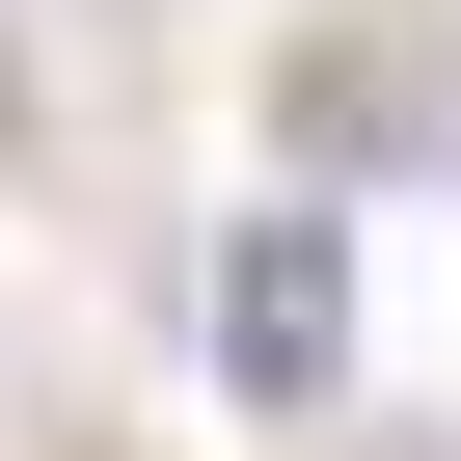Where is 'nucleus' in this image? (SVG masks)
Returning a JSON list of instances; mask_svg holds the SVG:
<instances>
[{
	"label": "nucleus",
	"instance_id": "obj_1",
	"mask_svg": "<svg viewBox=\"0 0 461 461\" xmlns=\"http://www.w3.org/2000/svg\"><path fill=\"white\" fill-rule=\"evenodd\" d=\"M217 380H245V407H326L353 380V217H217Z\"/></svg>",
	"mask_w": 461,
	"mask_h": 461
}]
</instances>
